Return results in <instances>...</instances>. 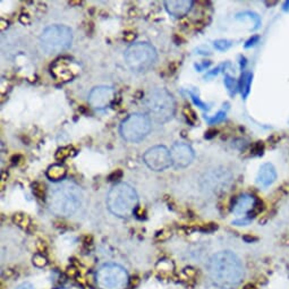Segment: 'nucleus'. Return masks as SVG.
Listing matches in <instances>:
<instances>
[{
    "label": "nucleus",
    "mask_w": 289,
    "mask_h": 289,
    "mask_svg": "<svg viewBox=\"0 0 289 289\" xmlns=\"http://www.w3.org/2000/svg\"><path fill=\"white\" fill-rule=\"evenodd\" d=\"M33 263L36 265V267H43L47 263V260L42 255H36L33 257Z\"/></svg>",
    "instance_id": "nucleus-21"
},
{
    "label": "nucleus",
    "mask_w": 289,
    "mask_h": 289,
    "mask_svg": "<svg viewBox=\"0 0 289 289\" xmlns=\"http://www.w3.org/2000/svg\"><path fill=\"white\" fill-rule=\"evenodd\" d=\"M255 197L253 195H250V194H243V195H239L235 200L231 210H233L235 215H246L255 208Z\"/></svg>",
    "instance_id": "nucleus-13"
},
{
    "label": "nucleus",
    "mask_w": 289,
    "mask_h": 289,
    "mask_svg": "<svg viewBox=\"0 0 289 289\" xmlns=\"http://www.w3.org/2000/svg\"><path fill=\"white\" fill-rule=\"evenodd\" d=\"M144 106L149 116L159 124L168 123L174 117L176 109L174 97L162 87L150 91L144 98Z\"/></svg>",
    "instance_id": "nucleus-4"
},
{
    "label": "nucleus",
    "mask_w": 289,
    "mask_h": 289,
    "mask_svg": "<svg viewBox=\"0 0 289 289\" xmlns=\"http://www.w3.org/2000/svg\"><path fill=\"white\" fill-rule=\"evenodd\" d=\"M167 11L175 17H182L192 9V0H168L165 1Z\"/></svg>",
    "instance_id": "nucleus-12"
},
{
    "label": "nucleus",
    "mask_w": 289,
    "mask_h": 289,
    "mask_svg": "<svg viewBox=\"0 0 289 289\" xmlns=\"http://www.w3.org/2000/svg\"><path fill=\"white\" fill-rule=\"evenodd\" d=\"M277 180V172L271 163H264L260 167L256 175L257 185L262 187H269Z\"/></svg>",
    "instance_id": "nucleus-14"
},
{
    "label": "nucleus",
    "mask_w": 289,
    "mask_h": 289,
    "mask_svg": "<svg viewBox=\"0 0 289 289\" xmlns=\"http://www.w3.org/2000/svg\"><path fill=\"white\" fill-rule=\"evenodd\" d=\"M47 176L52 181H63L66 176V168L62 165H54L48 169Z\"/></svg>",
    "instance_id": "nucleus-15"
},
{
    "label": "nucleus",
    "mask_w": 289,
    "mask_h": 289,
    "mask_svg": "<svg viewBox=\"0 0 289 289\" xmlns=\"http://www.w3.org/2000/svg\"><path fill=\"white\" fill-rule=\"evenodd\" d=\"M257 40H258V36H253L252 39L247 41V43L245 44V48H250L251 45H254V44H255V42H257Z\"/></svg>",
    "instance_id": "nucleus-24"
},
{
    "label": "nucleus",
    "mask_w": 289,
    "mask_h": 289,
    "mask_svg": "<svg viewBox=\"0 0 289 289\" xmlns=\"http://www.w3.org/2000/svg\"><path fill=\"white\" fill-rule=\"evenodd\" d=\"M16 289H36V288H34V286H33L32 284H30V283H23Z\"/></svg>",
    "instance_id": "nucleus-23"
},
{
    "label": "nucleus",
    "mask_w": 289,
    "mask_h": 289,
    "mask_svg": "<svg viewBox=\"0 0 289 289\" xmlns=\"http://www.w3.org/2000/svg\"><path fill=\"white\" fill-rule=\"evenodd\" d=\"M170 155H172L173 166L176 169H182L188 167L194 160V151L191 145L186 143H175L172 150H170Z\"/></svg>",
    "instance_id": "nucleus-10"
},
{
    "label": "nucleus",
    "mask_w": 289,
    "mask_h": 289,
    "mask_svg": "<svg viewBox=\"0 0 289 289\" xmlns=\"http://www.w3.org/2000/svg\"><path fill=\"white\" fill-rule=\"evenodd\" d=\"M251 82H252V74L251 73H245L242 76V82H241V87H242V93L244 98L247 97V94L250 92V85Z\"/></svg>",
    "instance_id": "nucleus-16"
},
{
    "label": "nucleus",
    "mask_w": 289,
    "mask_h": 289,
    "mask_svg": "<svg viewBox=\"0 0 289 289\" xmlns=\"http://www.w3.org/2000/svg\"><path fill=\"white\" fill-rule=\"evenodd\" d=\"M82 201V189L73 181L59 182L48 194V207L58 217L73 216L81 207Z\"/></svg>",
    "instance_id": "nucleus-2"
},
{
    "label": "nucleus",
    "mask_w": 289,
    "mask_h": 289,
    "mask_svg": "<svg viewBox=\"0 0 289 289\" xmlns=\"http://www.w3.org/2000/svg\"><path fill=\"white\" fill-rule=\"evenodd\" d=\"M139 204L138 193L127 182H119L110 189L107 205L112 215L120 218H128L135 212Z\"/></svg>",
    "instance_id": "nucleus-3"
},
{
    "label": "nucleus",
    "mask_w": 289,
    "mask_h": 289,
    "mask_svg": "<svg viewBox=\"0 0 289 289\" xmlns=\"http://www.w3.org/2000/svg\"><path fill=\"white\" fill-rule=\"evenodd\" d=\"M245 18V17H249L251 20H253L255 22V29H257L258 26H260V17L257 16L256 14L254 13H251V11H247V13H243V14H239L237 15V18Z\"/></svg>",
    "instance_id": "nucleus-18"
},
{
    "label": "nucleus",
    "mask_w": 289,
    "mask_h": 289,
    "mask_svg": "<svg viewBox=\"0 0 289 289\" xmlns=\"http://www.w3.org/2000/svg\"><path fill=\"white\" fill-rule=\"evenodd\" d=\"M97 284L101 289H125L128 285V273L119 264L107 263L98 270Z\"/></svg>",
    "instance_id": "nucleus-8"
},
{
    "label": "nucleus",
    "mask_w": 289,
    "mask_h": 289,
    "mask_svg": "<svg viewBox=\"0 0 289 289\" xmlns=\"http://www.w3.org/2000/svg\"><path fill=\"white\" fill-rule=\"evenodd\" d=\"M145 165L153 172H163L173 166L170 151L163 145H155L150 147L143 155Z\"/></svg>",
    "instance_id": "nucleus-9"
},
{
    "label": "nucleus",
    "mask_w": 289,
    "mask_h": 289,
    "mask_svg": "<svg viewBox=\"0 0 289 289\" xmlns=\"http://www.w3.org/2000/svg\"><path fill=\"white\" fill-rule=\"evenodd\" d=\"M226 118V112L225 111H219L214 118H205L210 124L219 123V121H222Z\"/></svg>",
    "instance_id": "nucleus-20"
},
{
    "label": "nucleus",
    "mask_w": 289,
    "mask_h": 289,
    "mask_svg": "<svg viewBox=\"0 0 289 289\" xmlns=\"http://www.w3.org/2000/svg\"><path fill=\"white\" fill-rule=\"evenodd\" d=\"M207 270L210 279L221 289H235L244 278V265L231 251H221L209 258Z\"/></svg>",
    "instance_id": "nucleus-1"
},
{
    "label": "nucleus",
    "mask_w": 289,
    "mask_h": 289,
    "mask_svg": "<svg viewBox=\"0 0 289 289\" xmlns=\"http://www.w3.org/2000/svg\"><path fill=\"white\" fill-rule=\"evenodd\" d=\"M151 131L150 118L143 113H132L120 125V134L129 143H139Z\"/></svg>",
    "instance_id": "nucleus-7"
},
{
    "label": "nucleus",
    "mask_w": 289,
    "mask_h": 289,
    "mask_svg": "<svg viewBox=\"0 0 289 289\" xmlns=\"http://www.w3.org/2000/svg\"><path fill=\"white\" fill-rule=\"evenodd\" d=\"M191 97H192V99H193L194 104H195V105H197V106H199V107H200V108H202V109H204V110H205V109H207V110L209 109V108H208V106H205V104H203V102H202V101H201V100H200V99H199V98H197L196 96H194V94H193V93H191Z\"/></svg>",
    "instance_id": "nucleus-22"
},
{
    "label": "nucleus",
    "mask_w": 289,
    "mask_h": 289,
    "mask_svg": "<svg viewBox=\"0 0 289 289\" xmlns=\"http://www.w3.org/2000/svg\"><path fill=\"white\" fill-rule=\"evenodd\" d=\"M225 85L229 91L230 94H235V91L237 89V83H236L235 79L233 77H230V76H226L225 77Z\"/></svg>",
    "instance_id": "nucleus-17"
},
{
    "label": "nucleus",
    "mask_w": 289,
    "mask_h": 289,
    "mask_svg": "<svg viewBox=\"0 0 289 289\" xmlns=\"http://www.w3.org/2000/svg\"><path fill=\"white\" fill-rule=\"evenodd\" d=\"M230 45H231V42L228 40H217L215 42V47L220 51L227 50V49L229 48Z\"/></svg>",
    "instance_id": "nucleus-19"
},
{
    "label": "nucleus",
    "mask_w": 289,
    "mask_h": 289,
    "mask_svg": "<svg viewBox=\"0 0 289 289\" xmlns=\"http://www.w3.org/2000/svg\"><path fill=\"white\" fill-rule=\"evenodd\" d=\"M157 50L147 42H136L129 45L125 52L127 66L134 73H146L157 62Z\"/></svg>",
    "instance_id": "nucleus-5"
},
{
    "label": "nucleus",
    "mask_w": 289,
    "mask_h": 289,
    "mask_svg": "<svg viewBox=\"0 0 289 289\" xmlns=\"http://www.w3.org/2000/svg\"><path fill=\"white\" fill-rule=\"evenodd\" d=\"M73 32L68 26L51 25L44 30L40 36L42 50L48 55L60 54L71 47Z\"/></svg>",
    "instance_id": "nucleus-6"
},
{
    "label": "nucleus",
    "mask_w": 289,
    "mask_h": 289,
    "mask_svg": "<svg viewBox=\"0 0 289 289\" xmlns=\"http://www.w3.org/2000/svg\"><path fill=\"white\" fill-rule=\"evenodd\" d=\"M245 289H256V288L254 287L253 285H249V286H246V287H245Z\"/></svg>",
    "instance_id": "nucleus-26"
},
{
    "label": "nucleus",
    "mask_w": 289,
    "mask_h": 289,
    "mask_svg": "<svg viewBox=\"0 0 289 289\" xmlns=\"http://www.w3.org/2000/svg\"><path fill=\"white\" fill-rule=\"evenodd\" d=\"M116 97V92L110 86H97L90 92L89 104L94 109H105L109 107Z\"/></svg>",
    "instance_id": "nucleus-11"
},
{
    "label": "nucleus",
    "mask_w": 289,
    "mask_h": 289,
    "mask_svg": "<svg viewBox=\"0 0 289 289\" xmlns=\"http://www.w3.org/2000/svg\"><path fill=\"white\" fill-rule=\"evenodd\" d=\"M209 66H210V63H204L203 65H201V66H197V65H196V66H195V67H196V68H197V70H199V71H201V70H202V68H205V67H209Z\"/></svg>",
    "instance_id": "nucleus-25"
}]
</instances>
